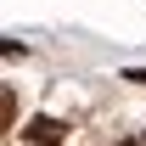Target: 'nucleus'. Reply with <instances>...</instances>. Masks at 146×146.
Listing matches in <instances>:
<instances>
[{
	"label": "nucleus",
	"mask_w": 146,
	"mask_h": 146,
	"mask_svg": "<svg viewBox=\"0 0 146 146\" xmlns=\"http://www.w3.org/2000/svg\"><path fill=\"white\" fill-rule=\"evenodd\" d=\"M28 141L34 146H62L68 129H62V118H45V112H39V118H28Z\"/></svg>",
	"instance_id": "f257e3e1"
},
{
	"label": "nucleus",
	"mask_w": 146,
	"mask_h": 146,
	"mask_svg": "<svg viewBox=\"0 0 146 146\" xmlns=\"http://www.w3.org/2000/svg\"><path fill=\"white\" fill-rule=\"evenodd\" d=\"M124 79H135V84H146V68H135V73H124Z\"/></svg>",
	"instance_id": "f03ea898"
},
{
	"label": "nucleus",
	"mask_w": 146,
	"mask_h": 146,
	"mask_svg": "<svg viewBox=\"0 0 146 146\" xmlns=\"http://www.w3.org/2000/svg\"><path fill=\"white\" fill-rule=\"evenodd\" d=\"M118 146H146V141H118Z\"/></svg>",
	"instance_id": "7ed1b4c3"
}]
</instances>
